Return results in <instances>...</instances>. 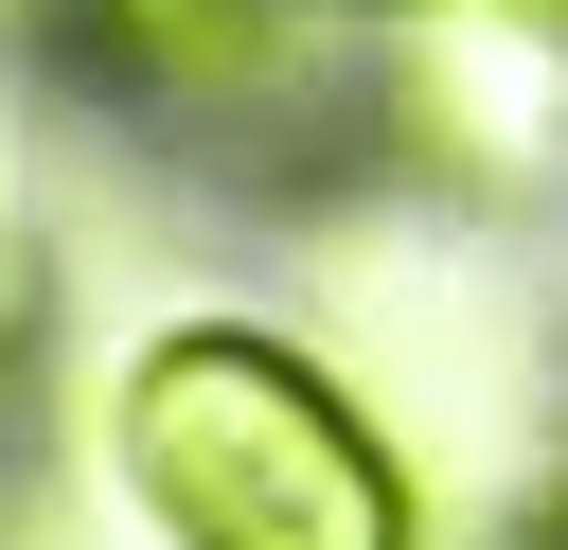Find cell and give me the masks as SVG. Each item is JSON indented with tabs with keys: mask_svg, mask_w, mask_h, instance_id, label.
Returning a JSON list of instances; mask_svg holds the SVG:
<instances>
[{
	"mask_svg": "<svg viewBox=\"0 0 568 550\" xmlns=\"http://www.w3.org/2000/svg\"><path fill=\"white\" fill-rule=\"evenodd\" d=\"M497 18H532V35H568V0H497Z\"/></svg>",
	"mask_w": 568,
	"mask_h": 550,
	"instance_id": "cell-2",
	"label": "cell"
},
{
	"mask_svg": "<svg viewBox=\"0 0 568 550\" xmlns=\"http://www.w3.org/2000/svg\"><path fill=\"white\" fill-rule=\"evenodd\" d=\"M106 444L160 550H426V479L390 461V426L266 319L142 337Z\"/></svg>",
	"mask_w": 568,
	"mask_h": 550,
	"instance_id": "cell-1",
	"label": "cell"
},
{
	"mask_svg": "<svg viewBox=\"0 0 568 550\" xmlns=\"http://www.w3.org/2000/svg\"><path fill=\"white\" fill-rule=\"evenodd\" d=\"M550 532H568V479H550Z\"/></svg>",
	"mask_w": 568,
	"mask_h": 550,
	"instance_id": "cell-3",
	"label": "cell"
},
{
	"mask_svg": "<svg viewBox=\"0 0 568 550\" xmlns=\"http://www.w3.org/2000/svg\"><path fill=\"white\" fill-rule=\"evenodd\" d=\"M550 550H568V532H550Z\"/></svg>",
	"mask_w": 568,
	"mask_h": 550,
	"instance_id": "cell-4",
	"label": "cell"
}]
</instances>
